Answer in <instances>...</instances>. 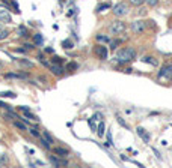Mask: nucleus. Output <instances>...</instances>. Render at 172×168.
Wrapping results in <instances>:
<instances>
[{
  "instance_id": "9d476101",
  "label": "nucleus",
  "mask_w": 172,
  "mask_h": 168,
  "mask_svg": "<svg viewBox=\"0 0 172 168\" xmlns=\"http://www.w3.org/2000/svg\"><path fill=\"white\" fill-rule=\"evenodd\" d=\"M53 152H54L56 155L62 156V158H65V156H68V155H69V152H68L66 149H62V147H54V149H53Z\"/></svg>"
},
{
  "instance_id": "473e14b6",
  "label": "nucleus",
  "mask_w": 172,
  "mask_h": 168,
  "mask_svg": "<svg viewBox=\"0 0 172 168\" xmlns=\"http://www.w3.org/2000/svg\"><path fill=\"white\" fill-rule=\"evenodd\" d=\"M75 68H77L75 63H69V65H68V69H75Z\"/></svg>"
},
{
  "instance_id": "0eeeda50",
  "label": "nucleus",
  "mask_w": 172,
  "mask_h": 168,
  "mask_svg": "<svg viewBox=\"0 0 172 168\" xmlns=\"http://www.w3.org/2000/svg\"><path fill=\"white\" fill-rule=\"evenodd\" d=\"M0 23H12V17L8 11H0Z\"/></svg>"
},
{
  "instance_id": "f8f14e48",
  "label": "nucleus",
  "mask_w": 172,
  "mask_h": 168,
  "mask_svg": "<svg viewBox=\"0 0 172 168\" xmlns=\"http://www.w3.org/2000/svg\"><path fill=\"white\" fill-rule=\"evenodd\" d=\"M143 62H145V63H148V65H152V66H157V65H158L157 59H154V57H149V56H148V57H145V59H143Z\"/></svg>"
},
{
  "instance_id": "72a5a7b5",
  "label": "nucleus",
  "mask_w": 172,
  "mask_h": 168,
  "mask_svg": "<svg viewBox=\"0 0 172 168\" xmlns=\"http://www.w3.org/2000/svg\"><path fill=\"white\" fill-rule=\"evenodd\" d=\"M92 119H94V120H100V119H101V114H98V113H97V114H95Z\"/></svg>"
},
{
  "instance_id": "6e6552de",
  "label": "nucleus",
  "mask_w": 172,
  "mask_h": 168,
  "mask_svg": "<svg viewBox=\"0 0 172 168\" xmlns=\"http://www.w3.org/2000/svg\"><path fill=\"white\" fill-rule=\"evenodd\" d=\"M137 135H139V137H140L145 143H149V134H148L143 128H140V126L137 128Z\"/></svg>"
},
{
  "instance_id": "e433bc0d",
  "label": "nucleus",
  "mask_w": 172,
  "mask_h": 168,
  "mask_svg": "<svg viewBox=\"0 0 172 168\" xmlns=\"http://www.w3.org/2000/svg\"><path fill=\"white\" fill-rule=\"evenodd\" d=\"M24 47H26V50H30V48H32V45H30V44H26Z\"/></svg>"
},
{
  "instance_id": "f03ea898",
  "label": "nucleus",
  "mask_w": 172,
  "mask_h": 168,
  "mask_svg": "<svg viewBox=\"0 0 172 168\" xmlns=\"http://www.w3.org/2000/svg\"><path fill=\"white\" fill-rule=\"evenodd\" d=\"M109 30H110L112 35H121V33L125 32V23L124 21H115V23L110 24Z\"/></svg>"
},
{
  "instance_id": "4c0bfd02",
  "label": "nucleus",
  "mask_w": 172,
  "mask_h": 168,
  "mask_svg": "<svg viewBox=\"0 0 172 168\" xmlns=\"http://www.w3.org/2000/svg\"><path fill=\"white\" fill-rule=\"evenodd\" d=\"M2 68H3V63H2V62H0V69H2Z\"/></svg>"
},
{
  "instance_id": "423d86ee",
  "label": "nucleus",
  "mask_w": 172,
  "mask_h": 168,
  "mask_svg": "<svg viewBox=\"0 0 172 168\" xmlns=\"http://www.w3.org/2000/svg\"><path fill=\"white\" fill-rule=\"evenodd\" d=\"M94 53H95V56H97L98 59H101V60H104V59L107 57V48H106L104 45H97L95 50H94Z\"/></svg>"
},
{
  "instance_id": "bb28decb",
  "label": "nucleus",
  "mask_w": 172,
  "mask_h": 168,
  "mask_svg": "<svg viewBox=\"0 0 172 168\" xmlns=\"http://www.w3.org/2000/svg\"><path fill=\"white\" fill-rule=\"evenodd\" d=\"M29 132H30L33 137H39V132H38V129H36V128H30V129H29Z\"/></svg>"
},
{
  "instance_id": "a878e982",
  "label": "nucleus",
  "mask_w": 172,
  "mask_h": 168,
  "mask_svg": "<svg viewBox=\"0 0 172 168\" xmlns=\"http://www.w3.org/2000/svg\"><path fill=\"white\" fill-rule=\"evenodd\" d=\"M18 33H20V36H27V30H26V27H20V29H18Z\"/></svg>"
},
{
  "instance_id": "c85d7f7f",
  "label": "nucleus",
  "mask_w": 172,
  "mask_h": 168,
  "mask_svg": "<svg viewBox=\"0 0 172 168\" xmlns=\"http://www.w3.org/2000/svg\"><path fill=\"white\" fill-rule=\"evenodd\" d=\"M0 107L5 108V110H11V105H8V104H5V102H2V101H0Z\"/></svg>"
},
{
  "instance_id": "c9c22d12",
  "label": "nucleus",
  "mask_w": 172,
  "mask_h": 168,
  "mask_svg": "<svg viewBox=\"0 0 172 168\" xmlns=\"http://www.w3.org/2000/svg\"><path fill=\"white\" fill-rule=\"evenodd\" d=\"M146 23H148V26H149V27H152V26H154V21H146Z\"/></svg>"
},
{
  "instance_id": "cd10ccee",
  "label": "nucleus",
  "mask_w": 172,
  "mask_h": 168,
  "mask_svg": "<svg viewBox=\"0 0 172 168\" xmlns=\"http://www.w3.org/2000/svg\"><path fill=\"white\" fill-rule=\"evenodd\" d=\"M145 2L149 5V6H157V3H158V0H145Z\"/></svg>"
},
{
  "instance_id": "5701e85b",
  "label": "nucleus",
  "mask_w": 172,
  "mask_h": 168,
  "mask_svg": "<svg viewBox=\"0 0 172 168\" xmlns=\"http://www.w3.org/2000/svg\"><path fill=\"white\" fill-rule=\"evenodd\" d=\"M44 140H45V141H48L50 144L53 143V138H51V135H50V134H48L47 131H44Z\"/></svg>"
},
{
  "instance_id": "2f4dec72",
  "label": "nucleus",
  "mask_w": 172,
  "mask_h": 168,
  "mask_svg": "<svg viewBox=\"0 0 172 168\" xmlns=\"http://www.w3.org/2000/svg\"><path fill=\"white\" fill-rule=\"evenodd\" d=\"M118 47V41H112L110 42V48H116Z\"/></svg>"
},
{
  "instance_id": "39448f33",
  "label": "nucleus",
  "mask_w": 172,
  "mask_h": 168,
  "mask_svg": "<svg viewBox=\"0 0 172 168\" xmlns=\"http://www.w3.org/2000/svg\"><path fill=\"white\" fill-rule=\"evenodd\" d=\"M145 27H146V24H145L143 21H133V23H131V30H133V33H136V35H140V33L145 30Z\"/></svg>"
},
{
  "instance_id": "1a4fd4ad",
  "label": "nucleus",
  "mask_w": 172,
  "mask_h": 168,
  "mask_svg": "<svg viewBox=\"0 0 172 168\" xmlns=\"http://www.w3.org/2000/svg\"><path fill=\"white\" fill-rule=\"evenodd\" d=\"M50 162L53 164V165H56V167H66L68 165V162L65 161V159H57V158H54V156H50Z\"/></svg>"
},
{
  "instance_id": "a211bd4d",
  "label": "nucleus",
  "mask_w": 172,
  "mask_h": 168,
  "mask_svg": "<svg viewBox=\"0 0 172 168\" xmlns=\"http://www.w3.org/2000/svg\"><path fill=\"white\" fill-rule=\"evenodd\" d=\"M116 120H118V123H119L121 126H124V128H127V129H128V123H125V120H124L121 116H118V117H116Z\"/></svg>"
},
{
  "instance_id": "6ab92c4d",
  "label": "nucleus",
  "mask_w": 172,
  "mask_h": 168,
  "mask_svg": "<svg viewBox=\"0 0 172 168\" xmlns=\"http://www.w3.org/2000/svg\"><path fill=\"white\" fill-rule=\"evenodd\" d=\"M0 96H2V98H15V95L12 92H2Z\"/></svg>"
},
{
  "instance_id": "f704fd0d",
  "label": "nucleus",
  "mask_w": 172,
  "mask_h": 168,
  "mask_svg": "<svg viewBox=\"0 0 172 168\" xmlns=\"http://www.w3.org/2000/svg\"><path fill=\"white\" fill-rule=\"evenodd\" d=\"M20 110H21L23 113H27V111H29V108H27V107H20Z\"/></svg>"
},
{
  "instance_id": "f3484780",
  "label": "nucleus",
  "mask_w": 172,
  "mask_h": 168,
  "mask_svg": "<svg viewBox=\"0 0 172 168\" xmlns=\"http://www.w3.org/2000/svg\"><path fill=\"white\" fill-rule=\"evenodd\" d=\"M5 119H20V117H18L15 113H12L11 110H8V113L5 114Z\"/></svg>"
},
{
  "instance_id": "7c9ffc66",
  "label": "nucleus",
  "mask_w": 172,
  "mask_h": 168,
  "mask_svg": "<svg viewBox=\"0 0 172 168\" xmlns=\"http://www.w3.org/2000/svg\"><path fill=\"white\" fill-rule=\"evenodd\" d=\"M62 62V59L60 57H53V63H56V65H59Z\"/></svg>"
},
{
  "instance_id": "9b49d317",
  "label": "nucleus",
  "mask_w": 172,
  "mask_h": 168,
  "mask_svg": "<svg viewBox=\"0 0 172 168\" xmlns=\"http://www.w3.org/2000/svg\"><path fill=\"white\" fill-rule=\"evenodd\" d=\"M51 72H53L54 75L60 77V75H63V68L59 66V65H54V66H51Z\"/></svg>"
},
{
  "instance_id": "7ed1b4c3",
  "label": "nucleus",
  "mask_w": 172,
  "mask_h": 168,
  "mask_svg": "<svg viewBox=\"0 0 172 168\" xmlns=\"http://www.w3.org/2000/svg\"><path fill=\"white\" fill-rule=\"evenodd\" d=\"M158 80H164V81H169L172 80V65H166L160 69L158 72Z\"/></svg>"
},
{
  "instance_id": "f257e3e1",
  "label": "nucleus",
  "mask_w": 172,
  "mask_h": 168,
  "mask_svg": "<svg viewBox=\"0 0 172 168\" xmlns=\"http://www.w3.org/2000/svg\"><path fill=\"white\" fill-rule=\"evenodd\" d=\"M119 63H125V62H130V60H134L136 59V51L134 48L128 47V48H124L121 51H118L116 57H115Z\"/></svg>"
},
{
  "instance_id": "b1692460",
  "label": "nucleus",
  "mask_w": 172,
  "mask_h": 168,
  "mask_svg": "<svg viewBox=\"0 0 172 168\" xmlns=\"http://www.w3.org/2000/svg\"><path fill=\"white\" fill-rule=\"evenodd\" d=\"M63 48H66V50H69V48H72V42L71 41H63Z\"/></svg>"
},
{
  "instance_id": "aec40b11",
  "label": "nucleus",
  "mask_w": 172,
  "mask_h": 168,
  "mask_svg": "<svg viewBox=\"0 0 172 168\" xmlns=\"http://www.w3.org/2000/svg\"><path fill=\"white\" fill-rule=\"evenodd\" d=\"M128 2H130L133 6H140V5H143L145 0H128Z\"/></svg>"
},
{
  "instance_id": "393cba45",
  "label": "nucleus",
  "mask_w": 172,
  "mask_h": 168,
  "mask_svg": "<svg viewBox=\"0 0 172 168\" xmlns=\"http://www.w3.org/2000/svg\"><path fill=\"white\" fill-rule=\"evenodd\" d=\"M8 162V158H6V155H0V165H5Z\"/></svg>"
},
{
  "instance_id": "412c9836",
  "label": "nucleus",
  "mask_w": 172,
  "mask_h": 168,
  "mask_svg": "<svg viewBox=\"0 0 172 168\" xmlns=\"http://www.w3.org/2000/svg\"><path fill=\"white\" fill-rule=\"evenodd\" d=\"M104 129H106L104 123H100V126H98V137H103L104 135Z\"/></svg>"
},
{
  "instance_id": "4468645a",
  "label": "nucleus",
  "mask_w": 172,
  "mask_h": 168,
  "mask_svg": "<svg viewBox=\"0 0 172 168\" xmlns=\"http://www.w3.org/2000/svg\"><path fill=\"white\" fill-rule=\"evenodd\" d=\"M8 35H9V32H8L6 29H0V41L6 39V38H8Z\"/></svg>"
},
{
  "instance_id": "20e7f679",
  "label": "nucleus",
  "mask_w": 172,
  "mask_h": 168,
  "mask_svg": "<svg viewBox=\"0 0 172 168\" xmlns=\"http://www.w3.org/2000/svg\"><path fill=\"white\" fill-rule=\"evenodd\" d=\"M112 12H113L116 17H124V15L128 14V6H127L125 3H118V5L113 8Z\"/></svg>"
},
{
  "instance_id": "dca6fc26",
  "label": "nucleus",
  "mask_w": 172,
  "mask_h": 168,
  "mask_svg": "<svg viewBox=\"0 0 172 168\" xmlns=\"http://www.w3.org/2000/svg\"><path fill=\"white\" fill-rule=\"evenodd\" d=\"M18 63H20L21 66H24V68H32V66H33V63H32V62H29V60H24V59H23V60H20Z\"/></svg>"
},
{
  "instance_id": "c756f323",
  "label": "nucleus",
  "mask_w": 172,
  "mask_h": 168,
  "mask_svg": "<svg viewBox=\"0 0 172 168\" xmlns=\"http://www.w3.org/2000/svg\"><path fill=\"white\" fill-rule=\"evenodd\" d=\"M41 35H35V44H41Z\"/></svg>"
},
{
  "instance_id": "2eb2a0df",
  "label": "nucleus",
  "mask_w": 172,
  "mask_h": 168,
  "mask_svg": "<svg viewBox=\"0 0 172 168\" xmlns=\"http://www.w3.org/2000/svg\"><path fill=\"white\" fill-rule=\"evenodd\" d=\"M109 6H110V3H101V5H98V6H97L95 12H101L103 9H107Z\"/></svg>"
},
{
  "instance_id": "4be33fe9",
  "label": "nucleus",
  "mask_w": 172,
  "mask_h": 168,
  "mask_svg": "<svg viewBox=\"0 0 172 168\" xmlns=\"http://www.w3.org/2000/svg\"><path fill=\"white\" fill-rule=\"evenodd\" d=\"M14 125H15V126H17L20 131H26V125H24V123H21V122H18V120H17Z\"/></svg>"
},
{
  "instance_id": "58836bf2",
  "label": "nucleus",
  "mask_w": 172,
  "mask_h": 168,
  "mask_svg": "<svg viewBox=\"0 0 172 168\" xmlns=\"http://www.w3.org/2000/svg\"><path fill=\"white\" fill-rule=\"evenodd\" d=\"M3 2H5V3H8V2H9V0H3Z\"/></svg>"
},
{
  "instance_id": "ddd939ff",
  "label": "nucleus",
  "mask_w": 172,
  "mask_h": 168,
  "mask_svg": "<svg viewBox=\"0 0 172 168\" xmlns=\"http://www.w3.org/2000/svg\"><path fill=\"white\" fill-rule=\"evenodd\" d=\"M95 39H97L98 42H103V44H107V42H109V38H107V36H104V35H97V36H95Z\"/></svg>"
}]
</instances>
